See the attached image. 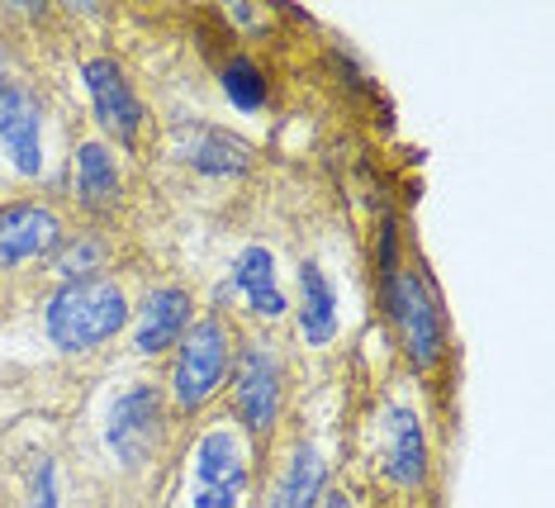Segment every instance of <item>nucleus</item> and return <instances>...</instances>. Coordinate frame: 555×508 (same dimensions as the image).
Here are the masks:
<instances>
[{
    "label": "nucleus",
    "instance_id": "f257e3e1",
    "mask_svg": "<svg viewBox=\"0 0 555 508\" xmlns=\"http://www.w3.org/2000/svg\"><path fill=\"white\" fill-rule=\"evenodd\" d=\"M124 319H129L124 290L105 276H86V281H67L48 304V338L67 352H86L95 342L115 338Z\"/></svg>",
    "mask_w": 555,
    "mask_h": 508
},
{
    "label": "nucleus",
    "instance_id": "f03ea898",
    "mask_svg": "<svg viewBox=\"0 0 555 508\" xmlns=\"http://www.w3.org/2000/svg\"><path fill=\"white\" fill-rule=\"evenodd\" d=\"M229 328L219 319H199L191 333H185V347H181V361H176V404L181 409H199L219 380L229 376Z\"/></svg>",
    "mask_w": 555,
    "mask_h": 508
},
{
    "label": "nucleus",
    "instance_id": "7ed1b4c3",
    "mask_svg": "<svg viewBox=\"0 0 555 508\" xmlns=\"http://www.w3.org/2000/svg\"><path fill=\"white\" fill-rule=\"evenodd\" d=\"M109 447L124 466H143L153 461L157 437H162V404L153 385H133L129 395H119V404L109 409V428H105Z\"/></svg>",
    "mask_w": 555,
    "mask_h": 508
},
{
    "label": "nucleus",
    "instance_id": "20e7f679",
    "mask_svg": "<svg viewBox=\"0 0 555 508\" xmlns=\"http://www.w3.org/2000/svg\"><path fill=\"white\" fill-rule=\"evenodd\" d=\"M389 295H395V319L403 333V347H409L413 366H433L441 352V314L437 300L427 295V285L413 271H399L389 281Z\"/></svg>",
    "mask_w": 555,
    "mask_h": 508
},
{
    "label": "nucleus",
    "instance_id": "39448f33",
    "mask_svg": "<svg viewBox=\"0 0 555 508\" xmlns=\"http://www.w3.org/2000/svg\"><path fill=\"white\" fill-rule=\"evenodd\" d=\"M233 404H237V418H243L251 433L275 423V409H281V376H275V361L261 342H247L243 357H237Z\"/></svg>",
    "mask_w": 555,
    "mask_h": 508
},
{
    "label": "nucleus",
    "instance_id": "423d86ee",
    "mask_svg": "<svg viewBox=\"0 0 555 508\" xmlns=\"http://www.w3.org/2000/svg\"><path fill=\"white\" fill-rule=\"evenodd\" d=\"M199 461V494H195V508H237L247 490V466H243V452L229 433H205L195 452Z\"/></svg>",
    "mask_w": 555,
    "mask_h": 508
},
{
    "label": "nucleus",
    "instance_id": "0eeeda50",
    "mask_svg": "<svg viewBox=\"0 0 555 508\" xmlns=\"http://www.w3.org/2000/svg\"><path fill=\"white\" fill-rule=\"evenodd\" d=\"M86 86H91L100 124H105L119 143H133L138 129H143V105H138L133 86L124 81V72L109 58H95V62H86Z\"/></svg>",
    "mask_w": 555,
    "mask_h": 508
},
{
    "label": "nucleus",
    "instance_id": "6e6552de",
    "mask_svg": "<svg viewBox=\"0 0 555 508\" xmlns=\"http://www.w3.org/2000/svg\"><path fill=\"white\" fill-rule=\"evenodd\" d=\"M62 238V224L53 209L43 205H5L0 209V266L34 262L53 252Z\"/></svg>",
    "mask_w": 555,
    "mask_h": 508
},
{
    "label": "nucleus",
    "instance_id": "1a4fd4ad",
    "mask_svg": "<svg viewBox=\"0 0 555 508\" xmlns=\"http://www.w3.org/2000/svg\"><path fill=\"white\" fill-rule=\"evenodd\" d=\"M0 143H5L15 172L34 176L43 167V148H39V105L29 91L0 81Z\"/></svg>",
    "mask_w": 555,
    "mask_h": 508
},
{
    "label": "nucleus",
    "instance_id": "9d476101",
    "mask_svg": "<svg viewBox=\"0 0 555 508\" xmlns=\"http://www.w3.org/2000/svg\"><path fill=\"white\" fill-rule=\"evenodd\" d=\"M185 323H191V300H185V290H176V285L157 290V295H147V304H143V319H138L133 347L138 352L171 347V342L185 333Z\"/></svg>",
    "mask_w": 555,
    "mask_h": 508
},
{
    "label": "nucleus",
    "instance_id": "9b49d317",
    "mask_svg": "<svg viewBox=\"0 0 555 508\" xmlns=\"http://www.w3.org/2000/svg\"><path fill=\"white\" fill-rule=\"evenodd\" d=\"M299 323H305V338L313 347H319V342H333V333H337L333 285L323 281V271L313 262L299 271Z\"/></svg>",
    "mask_w": 555,
    "mask_h": 508
},
{
    "label": "nucleus",
    "instance_id": "f8f14e48",
    "mask_svg": "<svg viewBox=\"0 0 555 508\" xmlns=\"http://www.w3.org/2000/svg\"><path fill=\"white\" fill-rule=\"evenodd\" d=\"M389 471H395L399 485H418L427 471L423 428L409 409H389Z\"/></svg>",
    "mask_w": 555,
    "mask_h": 508
},
{
    "label": "nucleus",
    "instance_id": "ddd939ff",
    "mask_svg": "<svg viewBox=\"0 0 555 508\" xmlns=\"http://www.w3.org/2000/svg\"><path fill=\"white\" fill-rule=\"evenodd\" d=\"M319 494H323V461H319V452L299 447L281 471V480H275L271 508H313Z\"/></svg>",
    "mask_w": 555,
    "mask_h": 508
},
{
    "label": "nucleus",
    "instance_id": "4468645a",
    "mask_svg": "<svg viewBox=\"0 0 555 508\" xmlns=\"http://www.w3.org/2000/svg\"><path fill=\"white\" fill-rule=\"evenodd\" d=\"M77 195L86 209H105V205H115V195H119L115 157L100 143H81V152H77Z\"/></svg>",
    "mask_w": 555,
    "mask_h": 508
},
{
    "label": "nucleus",
    "instance_id": "2eb2a0df",
    "mask_svg": "<svg viewBox=\"0 0 555 508\" xmlns=\"http://www.w3.org/2000/svg\"><path fill=\"white\" fill-rule=\"evenodd\" d=\"M233 281H237V290H243V295L251 300V309L271 314V319L285 309V295L275 290V266H271V252H267V247H247L243 257H237Z\"/></svg>",
    "mask_w": 555,
    "mask_h": 508
},
{
    "label": "nucleus",
    "instance_id": "dca6fc26",
    "mask_svg": "<svg viewBox=\"0 0 555 508\" xmlns=\"http://www.w3.org/2000/svg\"><path fill=\"white\" fill-rule=\"evenodd\" d=\"M185 157H191L199 172H243L247 167V143H237V138H229V134L199 129V134H191V143H185Z\"/></svg>",
    "mask_w": 555,
    "mask_h": 508
},
{
    "label": "nucleus",
    "instance_id": "f3484780",
    "mask_svg": "<svg viewBox=\"0 0 555 508\" xmlns=\"http://www.w3.org/2000/svg\"><path fill=\"white\" fill-rule=\"evenodd\" d=\"M223 91H229V100L237 110L267 105V81H261L257 62H247V58H233L229 67H223Z\"/></svg>",
    "mask_w": 555,
    "mask_h": 508
},
{
    "label": "nucleus",
    "instance_id": "a211bd4d",
    "mask_svg": "<svg viewBox=\"0 0 555 508\" xmlns=\"http://www.w3.org/2000/svg\"><path fill=\"white\" fill-rule=\"evenodd\" d=\"M95 266H100V243L95 238H81V243H72L57 257V271L67 276V281H86V271H95Z\"/></svg>",
    "mask_w": 555,
    "mask_h": 508
},
{
    "label": "nucleus",
    "instance_id": "6ab92c4d",
    "mask_svg": "<svg viewBox=\"0 0 555 508\" xmlns=\"http://www.w3.org/2000/svg\"><path fill=\"white\" fill-rule=\"evenodd\" d=\"M29 508H57V471H53V461H43L39 475H34V499H29Z\"/></svg>",
    "mask_w": 555,
    "mask_h": 508
},
{
    "label": "nucleus",
    "instance_id": "aec40b11",
    "mask_svg": "<svg viewBox=\"0 0 555 508\" xmlns=\"http://www.w3.org/2000/svg\"><path fill=\"white\" fill-rule=\"evenodd\" d=\"M323 508H351V499H343V494H333V499H323Z\"/></svg>",
    "mask_w": 555,
    "mask_h": 508
}]
</instances>
